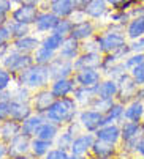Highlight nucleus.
Wrapping results in <instances>:
<instances>
[{
  "label": "nucleus",
  "mask_w": 144,
  "mask_h": 159,
  "mask_svg": "<svg viewBox=\"0 0 144 159\" xmlns=\"http://www.w3.org/2000/svg\"><path fill=\"white\" fill-rule=\"evenodd\" d=\"M43 115L47 121H52L59 126L68 125L78 115V102L75 101V98H68V96L57 98Z\"/></svg>",
  "instance_id": "f257e3e1"
},
{
  "label": "nucleus",
  "mask_w": 144,
  "mask_h": 159,
  "mask_svg": "<svg viewBox=\"0 0 144 159\" xmlns=\"http://www.w3.org/2000/svg\"><path fill=\"white\" fill-rule=\"evenodd\" d=\"M98 43V49L102 54H111L116 52L127 44V35H125V25L122 24H112L98 36H95Z\"/></svg>",
  "instance_id": "f03ea898"
},
{
  "label": "nucleus",
  "mask_w": 144,
  "mask_h": 159,
  "mask_svg": "<svg viewBox=\"0 0 144 159\" xmlns=\"http://www.w3.org/2000/svg\"><path fill=\"white\" fill-rule=\"evenodd\" d=\"M49 70L47 65H38L33 63L32 66L26 68L24 71H21L17 74V82L19 85H24L32 90H41L47 85L49 82Z\"/></svg>",
  "instance_id": "7ed1b4c3"
},
{
  "label": "nucleus",
  "mask_w": 144,
  "mask_h": 159,
  "mask_svg": "<svg viewBox=\"0 0 144 159\" xmlns=\"http://www.w3.org/2000/svg\"><path fill=\"white\" fill-rule=\"evenodd\" d=\"M2 63H3V68H7L11 74H14V73L19 74L26 68L32 66L35 63V60H33V55H30V54H22L19 51H13L3 57Z\"/></svg>",
  "instance_id": "20e7f679"
},
{
  "label": "nucleus",
  "mask_w": 144,
  "mask_h": 159,
  "mask_svg": "<svg viewBox=\"0 0 144 159\" xmlns=\"http://www.w3.org/2000/svg\"><path fill=\"white\" fill-rule=\"evenodd\" d=\"M119 84V93H117V101L122 104H128L130 101L135 99L136 92H138V84L133 80V77L130 76V73L122 74L121 77L117 79Z\"/></svg>",
  "instance_id": "39448f33"
},
{
  "label": "nucleus",
  "mask_w": 144,
  "mask_h": 159,
  "mask_svg": "<svg viewBox=\"0 0 144 159\" xmlns=\"http://www.w3.org/2000/svg\"><path fill=\"white\" fill-rule=\"evenodd\" d=\"M47 70H49V77L52 80L65 79V77H70L71 73L75 71V63L73 60H68L59 55V57H54V60L47 65Z\"/></svg>",
  "instance_id": "423d86ee"
},
{
  "label": "nucleus",
  "mask_w": 144,
  "mask_h": 159,
  "mask_svg": "<svg viewBox=\"0 0 144 159\" xmlns=\"http://www.w3.org/2000/svg\"><path fill=\"white\" fill-rule=\"evenodd\" d=\"M78 118L81 126L87 131V132H95L98 128L103 126V113L93 109H86L82 112L78 113Z\"/></svg>",
  "instance_id": "0eeeda50"
},
{
  "label": "nucleus",
  "mask_w": 144,
  "mask_h": 159,
  "mask_svg": "<svg viewBox=\"0 0 144 159\" xmlns=\"http://www.w3.org/2000/svg\"><path fill=\"white\" fill-rule=\"evenodd\" d=\"M93 134H95V137H97L98 140H103V142H108V143H114V145H119L121 140H122V129H121V125L119 123L105 125V126L98 128Z\"/></svg>",
  "instance_id": "6e6552de"
},
{
  "label": "nucleus",
  "mask_w": 144,
  "mask_h": 159,
  "mask_svg": "<svg viewBox=\"0 0 144 159\" xmlns=\"http://www.w3.org/2000/svg\"><path fill=\"white\" fill-rule=\"evenodd\" d=\"M38 8L37 5H30V3H21L13 13H11V19L16 22H22V24H35L37 16H38Z\"/></svg>",
  "instance_id": "1a4fd4ad"
},
{
  "label": "nucleus",
  "mask_w": 144,
  "mask_h": 159,
  "mask_svg": "<svg viewBox=\"0 0 144 159\" xmlns=\"http://www.w3.org/2000/svg\"><path fill=\"white\" fill-rule=\"evenodd\" d=\"M95 134L93 132H86V134H79L78 137H75L73 143H71L70 153L71 154H78V156H84L89 151H92L93 142H95Z\"/></svg>",
  "instance_id": "9d476101"
},
{
  "label": "nucleus",
  "mask_w": 144,
  "mask_h": 159,
  "mask_svg": "<svg viewBox=\"0 0 144 159\" xmlns=\"http://www.w3.org/2000/svg\"><path fill=\"white\" fill-rule=\"evenodd\" d=\"M102 61H103L102 52H84L79 54L73 63H75V70L79 71V70H86V68L98 70V68H102Z\"/></svg>",
  "instance_id": "9b49d317"
},
{
  "label": "nucleus",
  "mask_w": 144,
  "mask_h": 159,
  "mask_svg": "<svg viewBox=\"0 0 144 159\" xmlns=\"http://www.w3.org/2000/svg\"><path fill=\"white\" fill-rule=\"evenodd\" d=\"M30 140L32 137L29 135L19 134L8 143V157H17V156H24L30 151Z\"/></svg>",
  "instance_id": "f8f14e48"
},
{
  "label": "nucleus",
  "mask_w": 144,
  "mask_h": 159,
  "mask_svg": "<svg viewBox=\"0 0 144 159\" xmlns=\"http://www.w3.org/2000/svg\"><path fill=\"white\" fill-rule=\"evenodd\" d=\"M56 99H57V98L52 95L51 90L41 88L40 92L32 98V102H30V104H32V107H33V110H35L37 113H41V115H43V113L51 107V104H52Z\"/></svg>",
  "instance_id": "ddd939ff"
},
{
  "label": "nucleus",
  "mask_w": 144,
  "mask_h": 159,
  "mask_svg": "<svg viewBox=\"0 0 144 159\" xmlns=\"http://www.w3.org/2000/svg\"><path fill=\"white\" fill-rule=\"evenodd\" d=\"M75 80L79 87H97L102 82V74L95 68H86L76 73Z\"/></svg>",
  "instance_id": "4468645a"
},
{
  "label": "nucleus",
  "mask_w": 144,
  "mask_h": 159,
  "mask_svg": "<svg viewBox=\"0 0 144 159\" xmlns=\"http://www.w3.org/2000/svg\"><path fill=\"white\" fill-rule=\"evenodd\" d=\"M92 153H93L95 159H116L119 148L114 143H108V142L95 139L93 147H92Z\"/></svg>",
  "instance_id": "2eb2a0df"
},
{
  "label": "nucleus",
  "mask_w": 144,
  "mask_h": 159,
  "mask_svg": "<svg viewBox=\"0 0 144 159\" xmlns=\"http://www.w3.org/2000/svg\"><path fill=\"white\" fill-rule=\"evenodd\" d=\"M60 22V17L56 16L52 11H44V13H40L37 16V20H35V29L38 32H54V29L57 27V24Z\"/></svg>",
  "instance_id": "dca6fc26"
},
{
  "label": "nucleus",
  "mask_w": 144,
  "mask_h": 159,
  "mask_svg": "<svg viewBox=\"0 0 144 159\" xmlns=\"http://www.w3.org/2000/svg\"><path fill=\"white\" fill-rule=\"evenodd\" d=\"M124 120L125 121H142L144 120V101L135 98L133 101L125 104Z\"/></svg>",
  "instance_id": "f3484780"
},
{
  "label": "nucleus",
  "mask_w": 144,
  "mask_h": 159,
  "mask_svg": "<svg viewBox=\"0 0 144 159\" xmlns=\"http://www.w3.org/2000/svg\"><path fill=\"white\" fill-rule=\"evenodd\" d=\"M32 113H33V107H32L30 102L11 101V104H10V118L22 123L26 118H29Z\"/></svg>",
  "instance_id": "a211bd4d"
},
{
  "label": "nucleus",
  "mask_w": 144,
  "mask_h": 159,
  "mask_svg": "<svg viewBox=\"0 0 144 159\" xmlns=\"http://www.w3.org/2000/svg\"><path fill=\"white\" fill-rule=\"evenodd\" d=\"M75 79H71V77H65V79H57L52 82L51 85V92L56 98H65L68 96L70 93H73L75 92Z\"/></svg>",
  "instance_id": "6ab92c4d"
},
{
  "label": "nucleus",
  "mask_w": 144,
  "mask_h": 159,
  "mask_svg": "<svg viewBox=\"0 0 144 159\" xmlns=\"http://www.w3.org/2000/svg\"><path fill=\"white\" fill-rule=\"evenodd\" d=\"M19 134H21V121H16L13 118L2 121V126H0V139H2V142L10 143Z\"/></svg>",
  "instance_id": "aec40b11"
},
{
  "label": "nucleus",
  "mask_w": 144,
  "mask_h": 159,
  "mask_svg": "<svg viewBox=\"0 0 144 159\" xmlns=\"http://www.w3.org/2000/svg\"><path fill=\"white\" fill-rule=\"evenodd\" d=\"M49 10L56 16L63 19V17H68V16H71L75 13L76 5H75L73 0H52V2L49 3Z\"/></svg>",
  "instance_id": "412c9836"
},
{
  "label": "nucleus",
  "mask_w": 144,
  "mask_h": 159,
  "mask_svg": "<svg viewBox=\"0 0 144 159\" xmlns=\"http://www.w3.org/2000/svg\"><path fill=\"white\" fill-rule=\"evenodd\" d=\"M97 87H78V88H75V92H73L75 101L78 104H81V106L90 107V104L93 102V99L98 96L97 95Z\"/></svg>",
  "instance_id": "4be33fe9"
},
{
  "label": "nucleus",
  "mask_w": 144,
  "mask_h": 159,
  "mask_svg": "<svg viewBox=\"0 0 144 159\" xmlns=\"http://www.w3.org/2000/svg\"><path fill=\"white\" fill-rule=\"evenodd\" d=\"M13 46H14V51H19L22 54H30V52H35L41 46V43H40L38 38L27 35V36H22V38L14 39Z\"/></svg>",
  "instance_id": "5701e85b"
},
{
  "label": "nucleus",
  "mask_w": 144,
  "mask_h": 159,
  "mask_svg": "<svg viewBox=\"0 0 144 159\" xmlns=\"http://www.w3.org/2000/svg\"><path fill=\"white\" fill-rule=\"evenodd\" d=\"M59 135V125L52 123V121H43L40 125V128L37 129L33 137H38L41 140H47V142H54Z\"/></svg>",
  "instance_id": "b1692460"
},
{
  "label": "nucleus",
  "mask_w": 144,
  "mask_h": 159,
  "mask_svg": "<svg viewBox=\"0 0 144 159\" xmlns=\"http://www.w3.org/2000/svg\"><path fill=\"white\" fill-rule=\"evenodd\" d=\"M79 49H81L79 41L75 39V38H71V36H67L63 44H62V48L59 49V55L75 61L78 58V55H79Z\"/></svg>",
  "instance_id": "393cba45"
},
{
  "label": "nucleus",
  "mask_w": 144,
  "mask_h": 159,
  "mask_svg": "<svg viewBox=\"0 0 144 159\" xmlns=\"http://www.w3.org/2000/svg\"><path fill=\"white\" fill-rule=\"evenodd\" d=\"M43 121H46L44 115H41V113H32L29 118H26L21 123V134L29 135V137H33L37 129L40 128V125Z\"/></svg>",
  "instance_id": "a878e982"
},
{
  "label": "nucleus",
  "mask_w": 144,
  "mask_h": 159,
  "mask_svg": "<svg viewBox=\"0 0 144 159\" xmlns=\"http://www.w3.org/2000/svg\"><path fill=\"white\" fill-rule=\"evenodd\" d=\"M93 32H95V27H93V24L90 20H82V22H76V24L73 25V29H71V33H70V36L71 38H75V39H78V41H81V39H89L92 35H93Z\"/></svg>",
  "instance_id": "bb28decb"
},
{
  "label": "nucleus",
  "mask_w": 144,
  "mask_h": 159,
  "mask_svg": "<svg viewBox=\"0 0 144 159\" xmlns=\"http://www.w3.org/2000/svg\"><path fill=\"white\" fill-rule=\"evenodd\" d=\"M119 93V84L114 79H106L102 80L97 87V95L98 98H106V99H116Z\"/></svg>",
  "instance_id": "cd10ccee"
},
{
  "label": "nucleus",
  "mask_w": 144,
  "mask_h": 159,
  "mask_svg": "<svg viewBox=\"0 0 144 159\" xmlns=\"http://www.w3.org/2000/svg\"><path fill=\"white\" fill-rule=\"evenodd\" d=\"M124 110H125V104L116 101L114 106L103 113V126L105 125H112V123H119L121 125L124 121Z\"/></svg>",
  "instance_id": "c85d7f7f"
},
{
  "label": "nucleus",
  "mask_w": 144,
  "mask_h": 159,
  "mask_svg": "<svg viewBox=\"0 0 144 159\" xmlns=\"http://www.w3.org/2000/svg\"><path fill=\"white\" fill-rule=\"evenodd\" d=\"M108 7H109V3L106 0H90L84 7V13L92 19H100L108 13Z\"/></svg>",
  "instance_id": "c756f323"
},
{
  "label": "nucleus",
  "mask_w": 144,
  "mask_h": 159,
  "mask_svg": "<svg viewBox=\"0 0 144 159\" xmlns=\"http://www.w3.org/2000/svg\"><path fill=\"white\" fill-rule=\"evenodd\" d=\"M121 129H122V140L136 139V137H141V135L144 134L141 121H125L124 120L121 123Z\"/></svg>",
  "instance_id": "7c9ffc66"
},
{
  "label": "nucleus",
  "mask_w": 144,
  "mask_h": 159,
  "mask_svg": "<svg viewBox=\"0 0 144 159\" xmlns=\"http://www.w3.org/2000/svg\"><path fill=\"white\" fill-rule=\"evenodd\" d=\"M125 35L128 39H138L144 36V16H135L125 27Z\"/></svg>",
  "instance_id": "2f4dec72"
},
{
  "label": "nucleus",
  "mask_w": 144,
  "mask_h": 159,
  "mask_svg": "<svg viewBox=\"0 0 144 159\" xmlns=\"http://www.w3.org/2000/svg\"><path fill=\"white\" fill-rule=\"evenodd\" d=\"M51 145H52V142L41 140L38 137H32V140H30V151H32L33 156L41 157V156H44L47 151L51 150Z\"/></svg>",
  "instance_id": "473e14b6"
},
{
  "label": "nucleus",
  "mask_w": 144,
  "mask_h": 159,
  "mask_svg": "<svg viewBox=\"0 0 144 159\" xmlns=\"http://www.w3.org/2000/svg\"><path fill=\"white\" fill-rule=\"evenodd\" d=\"M54 57H56V52L51 51V49H47V48H44V46H40L33 52V60L38 65H49L54 60Z\"/></svg>",
  "instance_id": "72a5a7b5"
},
{
  "label": "nucleus",
  "mask_w": 144,
  "mask_h": 159,
  "mask_svg": "<svg viewBox=\"0 0 144 159\" xmlns=\"http://www.w3.org/2000/svg\"><path fill=\"white\" fill-rule=\"evenodd\" d=\"M65 38H67V36L52 32L51 35H47V36L41 41V46H44V48H47V49H51V51L56 52V51H59V49L62 48V44H63Z\"/></svg>",
  "instance_id": "f704fd0d"
},
{
  "label": "nucleus",
  "mask_w": 144,
  "mask_h": 159,
  "mask_svg": "<svg viewBox=\"0 0 144 159\" xmlns=\"http://www.w3.org/2000/svg\"><path fill=\"white\" fill-rule=\"evenodd\" d=\"M8 25L11 29V33H13V38L17 39V38H22V36H27L29 35V24H22V22H16V20H11L8 22Z\"/></svg>",
  "instance_id": "c9c22d12"
},
{
  "label": "nucleus",
  "mask_w": 144,
  "mask_h": 159,
  "mask_svg": "<svg viewBox=\"0 0 144 159\" xmlns=\"http://www.w3.org/2000/svg\"><path fill=\"white\" fill-rule=\"evenodd\" d=\"M114 99H106V98H95L93 99V102L90 104V107L89 109H93V110H98V112H102V113H105V112H108L112 106H114Z\"/></svg>",
  "instance_id": "e433bc0d"
},
{
  "label": "nucleus",
  "mask_w": 144,
  "mask_h": 159,
  "mask_svg": "<svg viewBox=\"0 0 144 159\" xmlns=\"http://www.w3.org/2000/svg\"><path fill=\"white\" fill-rule=\"evenodd\" d=\"M11 101H17V102H32V96L29 93V88L21 85L19 88H16L14 92H11Z\"/></svg>",
  "instance_id": "4c0bfd02"
},
{
  "label": "nucleus",
  "mask_w": 144,
  "mask_h": 159,
  "mask_svg": "<svg viewBox=\"0 0 144 159\" xmlns=\"http://www.w3.org/2000/svg\"><path fill=\"white\" fill-rule=\"evenodd\" d=\"M105 73H106V76H108L109 79H114V80H117V79L121 77L122 74L128 73V70L125 68V65H124V60H122V61H119V63L112 65L111 68H108V70H105Z\"/></svg>",
  "instance_id": "58836bf2"
},
{
  "label": "nucleus",
  "mask_w": 144,
  "mask_h": 159,
  "mask_svg": "<svg viewBox=\"0 0 144 159\" xmlns=\"http://www.w3.org/2000/svg\"><path fill=\"white\" fill-rule=\"evenodd\" d=\"M73 140H75V135L71 134V132H68V131H65L63 134H60L59 137H57V148H62V150L70 151Z\"/></svg>",
  "instance_id": "ea45409f"
},
{
  "label": "nucleus",
  "mask_w": 144,
  "mask_h": 159,
  "mask_svg": "<svg viewBox=\"0 0 144 159\" xmlns=\"http://www.w3.org/2000/svg\"><path fill=\"white\" fill-rule=\"evenodd\" d=\"M73 25H75V24H73V20L63 17V19H60V22L57 24V27L54 29V32H56V33H59V35H63V36H67V35L70 36Z\"/></svg>",
  "instance_id": "a19ab883"
},
{
  "label": "nucleus",
  "mask_w": 144,
  "mask_h": 159,
  "mask_svg": "<svg viewBox=\"0 0 144 159\" xmlns=\"http://www.w3.org/2000/svg\"><path fill=\"white\" fill-rule=\"evenodd\" d=\"M141 63H144V52H139V54H130V55L124 60V65H125V68H127L128 71L132 70V68L141 65Z\"/></svg>",
  "instance_id": "79ce46f5"
},
{
  "label": "nucleus",
  "mask_w": 144,
  "mask_h": 159,
  "mask_svg": "<svg viewBox=\"0 0 144 159\" xmlns=\"http://www.w3.org/2000/svg\"><path fill=\"white\" fill-rule=\"evenodd\" d=\"M128 73H130V76L133 77V80H135L139 87L144 85V63H141V65L132 68Z\"/></svg>",
  "instance_id": "37998d69"
},
{
  "label": "nucleus",
  "mask_w": 144,
  "mask_h": 159,
  "mask_svg": "<svg viewBox=\"0 0 144 159\" xmlns=\"http://www.w3.org/2000/svg\"><path fill=\"white\" fill-rule=\"evenodd\" d=\"M11 84V73L7 68L0 66V92H5Z\"/></svg>",
  "instance_id": "c03bdc74"
},
{
  "label": "nucleus",
  "mask_w": 144,
  "mask_h": 159,
  "mask_svg": "<svg viewBox=\"0 0 144 159\" xmlns=\"http://www.w3.org/2000/svg\"><path fill=\"white\" fill-rule=\"evenodd\" d=\"M67 157H68V151L67 150H62V148L49 150V151L44 154V159H67Z\"/></svg>",
  "instance_id": "a18cd8bd"
},
{
  "label": "nucleus",
  "mask_w": 144,
  "mask_h": 159,
  "mask_svg": "<svg viewBox=\"0 0 144 159\" xmlns=\"http://www.w3.org/2000/svg\"><path fill=\"white\" fill-rule=\"evenodd\" d=\"M10 104H11V99L0 101V123L10 118Z\"/></svg>",
  "instance_id": "49530a36"
},
{
  "label": "nucleus",
  "mask_w": 144,
  "mask_h": 159,
  "mask_svg": "<svg viewBox=\"0 0 144 159\" xmlns=\"http://www.w3.org/2000/svg\"><path fill=\"white\" fill-rule=\"evenodd\" d=\"M11 38H13V33H11V29L7 22L3 27H0V46H2V44H8V41Z\"/></svg>",
  "instance_id": "de8ad7c7"
},
{
  "label": "nucleus",
  "mask_w": 144,
  "mask_h": 159,
  "mask_svg": "<svg viewBox=\"0 0 144 159\" xmlns=\"http://www.w3.org/2000/svg\"><path fill=\"white\" fill-rule=\"evenodd\" d=\"M130 44V49H132V54H139V52H144V36L138 38V39H132Z\"/></svg>",
  "instance_id": "09e8293b"
},
{
  "label": "nucleus",
  "mask_w": 144,
  "mask_h": 159,
  "mask_svg": "<svg viewBox=\"0 0 144 159\" xmlns=\"http://www.w3.org/2000/svg\"><path fill=\"white\" fill-rule=\"evenodd\" d=\"M11 0H0V14H8L11 11Z\"/></svg>",
  "instance_id": "8fccbe9b"
},
{
  "label": "nucleus",
  "mask_w": 144,
  "mask_h": 159,
  "mask_svg": "<svg viewBox=\"0 0 144 159\" xmlns=\"http://www.w3.org/2000/svg\"><path fill=\"white\" fill-rule=\"evenodd\" d=\"M106 2L109 3V7H112V8L119 10L122 5H125L127 2H130V0H106Z\"/></svg>",
  "instance_id": "3c124183"
},
{
  "label": "nucleus",
  "mask_w": 144,
  "mask_h": 159,
  "mask_svg": "<svg viewBox=\"0 0 144 159\" xmlns=\"http://www.w3.org/2000/svg\"><path fill=\"white\" fill-rule=\"evenodd\" d=\"M136 154L144 157V134L141 135V139L138 140V145H136Z\"/></svg>",
  "instance_id": "603ef678"
},
{
  "label": "nucleus",
  "mask_w": 144,
  "mask_h": 159,
  "mask_svg": "<svg viewBox=\"0 0 144 159\" xmlns=\"http://www.w3.org/2000/svg\"><path fill=\"white\" fill-rule=\"evenodd\" d=\"M5 156H8V143L0 140V159H3Z\"/></svg>",
  "instance_id": "864d4df0"
},
{
  "label": "nucleus",
  "mask_w": 144,
  "mask_h": 159,
  "mask_svg": "<svg viewBox=\"0 0 144 159\" xmlns=\"http://www.w3.org/2000/svg\"><path fill=\"white\" fill-rule=\"evenodd\" d=\"M75 5H76V10H84V7L90 2V0H73Z\"/></svg>",
  "instance_id": "5fc2aeb1"
},
{
  "label": "nucleus",
  "mask_w": 144,
  "mask_h": 159,
  "mask_svg": "<svg viewBox=\"0 0 144 159\" xmlns=\"http://www.w3.org/2000/svg\"><path fill=\"white\" fill-rule=\"evenodd\" d=\"M136 99H141V101H144V85H141V87H138V92H136V96H135Z\"/></svg>",
  "instance_id": "6e6d98bb"
},
{
  "label": "nucleus",
  "mask_w": 144,
  "mask_h": 159,
  "mask_svg": "<svg viewBox=\"0 0 144 159\" xmlns=\"http://www.w3.org/2000/svg\"><path fill=\"white\" fill-rule=\"evenodd\" d=\"M8 54V44H2L0 46V60H3V57Z\"/></svg>",
  "instance_id": "4d7b16f0"
},
{
  "label": "nucleus",
  "mask_w": 144,
  "mask_h": 159,
  "mask_svg": "<svg viewBox=\"0 0 144 159\" xmlns=\"http://www.w3.org/2000/svg\"><path fill=\"white\" fill-rule=\"evenodd\" d=\"M40 2H43V0H24L22 3H30V5H38Z\"/></svg>",
  "instance_id": "13d9d810"
},
{
  "label": "nucleus",
  "mask_w": 144,
  "mask_h": 159,
  "mask_svg": "<svg viewBox=\"0 0 144 159\" xmlns=\"http://www.w3.org/2000/svg\"><path fill=\"white\" fill-rule=\"evenodd\" d=\"M37 156H27V154H24V156H17V157H13V159H35Z\"/></svg>",
  "instance_id": "bf43d9fd"
},
{
  "label": "nucleus",
  "mask_w": 144,
  "mask_h": 159,
  "mask_svg": "<svg viewBox=\"0 0 144 159\" xmlns=\"http://www.w3.org/2000/svg\"><path fill=\"white\" fill-rule=\"evenodd\" d=\"M67 159H86L84 156H78V154H68Z\"/></svg>",
  "instance_id": "052dcab7"
},
{
  "label": "nucleus",
  "mask_w": 144,
  "mask_h": 159,
  "mask_svg": "<svg viewBox=\"0 0 144 159\" xmlns=\"http://www.w3.org/2000/svg\"><path fill=\"white\" fill-rule=\"evenodd\" d=\"M130 159H144V157H142V156H138V154H136V156H133V157H130Z\"/></svg>",
  "instance_id": "680f3d73"
},
{
  "label": "nucleus",
  "mask_w": 144,
  "mask_h": 159,
  "mask_svg": "<svg viewBox=\"0 0 144 159\" xmlns=\"http://www.w3.org/2000/svg\"><path fill=\"white\" fill-rule=\"evenodd\" d=\"M11 2H16V3H22L24 0H11Z\"/></svg>",
  "instance_id": "e2e57ef3"
},
{
  "label": "nucleus",
  "mask_w": 144,
  "mask_h": 159,
  "mask_svg": "<svg viewBox=\"0 0 144 159\" xmlns=\"http://www.w3.org/2000/svg\"><path fill=\"white\" fill-rule=\"evenodd\" d=\"M141 123H142V131H144V120H142V121H141Z\"/></svg>",
  "instance_id": "0e129e2a"
},
{
  "label": "nucleus",
  "mask_w": 144,
  "mask_h": 159,
  "mask_svg": "<svg viewBox=\"0 0 144 159\" xmlns=\"http://www.w3.org/2000/svg\"><path fill=\"white\" fill-rule=\"evenodd\" d=\"M0 126H2V123H0Z\"/></svg>",
  "instance_id": "69168bd1"
}]
</instances>
